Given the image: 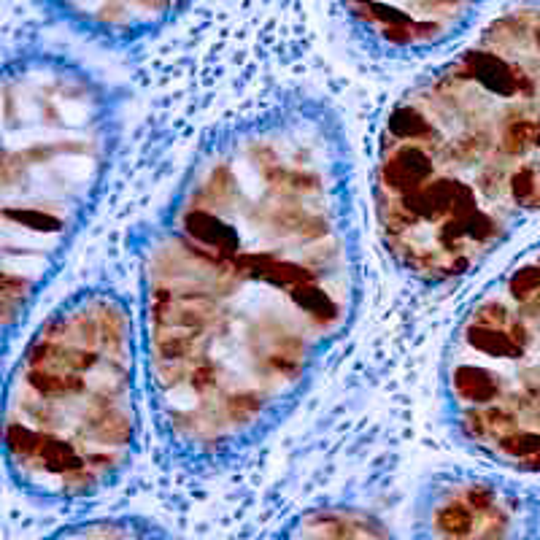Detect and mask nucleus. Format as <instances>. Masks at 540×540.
<instances>
[{
    "label": "nucleus",
    "mask_w": 540,
    "mask_h": 540,
    "mask_svg": "<svg viewBox=\"0 0 540 540\" xmlns=\"http://www.w3.org/2000/svg\"><path fill=\"white\" fill-rule=\"evenodd\" d=\"M44 540H168L152 522L138 516H100L73 522Z\"/></svg>",
    "instance_id": "8"
},
{
    "label": "nucleus",
    "mask_w": 540,
    "mask_h": 540,
    "mask_svg": "<svg viewBox=\"0 0 540 540\" xmlns=\"http://www.w3.org/2000/svg\"><path fill=\"white\" fill-rule=\"evenodd\" d=\"M273 540H397L376 513L357 505H316L297 513Z\"/></svg>",
    "instance_id": "7"
},
{
    "label": "nucleus",
    "mask_w": 540,
    "mask_h": 540,
    "mask_svg": "<svg viewBox=\"0 0 540 540\" xmlns=\"http://www.w3.org/2000/svg\"><path fill=\"white\" fill-rule=\"evenodd\" d=\"M138 349L108 289H81L38 324L6 395V468L22 495L79 503L125 476L141 435Z\"/></svg>",
    "instance_id": "3"
},
{
    "label": "nucleus",
    "mask_w": 540,
    "mask_h": 540,
    "mask_svg": "<svg viewBox=\"0 0 540 540\" xmlns=\"http://www.w3.org/2000/svg\"><path fill=\"white\" fill-rule=\"evenodd\" d=\"M411 540H527L524 497L481 470L432 473L414 497Z\"/></svg>",
    "instance_id": "6"
},
{
    "label": "nucleus",
    "mask_w": 540,
    "mask_h": 540,
    "mask_svg": "<svg viewBox=\"0 0 540 540\" xmlns=\"http://www.w3.org/2000/svg\"><path fill=\"white\" fill-rule=\"evenodd\" d=\"M357 303L341 119L295 100L216 130L141 252V351L165 446L192 465L252 449L306 392Z\"/></svg>",
    "instance_id": "1"
},
{
    "label": "nucleus",
    "mask_w": 540,
    "mask_h": 540,
    "mask_svg": "<svg viewBox=\"0 0 540 540\" xmlns=\"http://www.w3.org/2000/svg\"><path fill=\"white\" fill-rule=\"evenodd\" d=\"M114 98L63 60H19L3 79L0 297L14 338L87 219L117 146Z\"/></svg>",
    "instance_id": "4"
},
{
    "label": "nucleus",
    "mask_w": 540,
    "mask_h": 540,
    "mask_svg": "<svg viewBox=\"0 0 540 540\" xmlns=\"http://www.w3.org/2000/svg\"><path fill=\"white\" fill-rule=\"evenodd\" d=\"M538 14L500 19L405 92L381 127L373 203L405 276L438 287L540 211Z\"/></svg>",
    "instance_id": "2"
},
{
    "label": "nucleus",
    "mask_w": 540,
    "mask_h": 540,
    "mask_svg": "<svg viewBox=\"0 0 540 540\" xmlns=\"http://www.w3.org/2000/svg\"><path fill=\"white\" fill-rule=\"evenodd\" d=\"M441 405L470 454L540 476V246L457 322L443 354Z\"/></svg>",
    "instance_id": "5"
}]
</instances>
